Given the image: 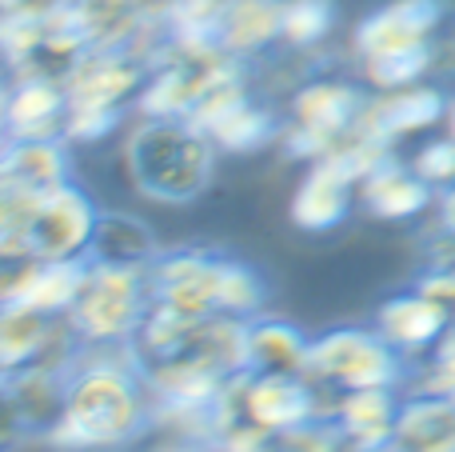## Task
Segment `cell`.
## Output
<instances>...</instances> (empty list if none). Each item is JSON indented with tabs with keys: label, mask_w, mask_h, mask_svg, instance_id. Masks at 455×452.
<instances>
[{
	"label": "cell",
	"mask_w": 455,
	"mask_h": 452,
	"mask_svg": "<svg viewBox=\"0 0 455 452\" xmlns=\"http://www.w3.org/2000/svg\"><path fill=\"white\" fill-rule=\"evenodd\" d=\"M152 392L136 365L132 344L120 349H88L68 368V397L48 445L60 452H112L148 429Z\"/></svg>",
	"instance_id": "6da1fadb"
},
{
	"label": "cell",
	"mask_w": 455,
	"mask_h": 452,
	"mask_svg": "<svg viewBox=\"0 0 455 452\" xmlns=\"http://www.w3.org/2000/svg\"><path fill=\"white\" fill-rule=\"evenodd\" d=\"M216 141L188 117H144L128 136V176L148 200L188 205L212 184Z\"/></svg>",
	"instance_id": "7a4b0ae2"
},
{
	"label": "cell",
	"mask_w": 455,
	"mask_h": 452,
	"mask_svg": "<svg viewBox=\"0 0 455 452\" xmlns=\"http://www.w3.org/2000/svg\"><path fill=\"white\" fill-rule=\"evenodd\" d=\"M443 24L440 0H392L363 16L355 28L360 69L379 93L419 85L435 61V32Z\"/></svg>",
	"instance_id": "3957f363"
},
{
	"label": "cell",
	"mask_w": 455,
	"mask_h": 452,
	"mask_svg": "<svg viewBox=\"0 0 455 452\" xmlns=\"http://www.w3.org/2000/svg\"><path fill=\"white\" fill-rule=\"evenodd\" d=\"M148 312V269L88 261L84 285L68 320L88 349H120L132 344Z\"/></svg>",
	"instance_id": "277c9868"
},
{
	"label": "cell",
	"mask_w": 455,
	"mask_h": 452,
	"mask_svg": "<svg viewBox=\"0 0 455 452\" xmlns=\"http://www.w3.org/2000/svg\"><path fill=\"white\" fill-rule=\"evenodd\" d=\"M320 389L360 392L395 389L403 381V352L379 336V328H331L312 341V368Z\"/></svg>",
	"instance_id": "5b68a950"
},
{
	"label": "cell",
	"mask_w": 455,
	"mask_h": 452,
	"mask_svg": "<svg viewBox=\"0 0 455 452\" xmlns=\"http://www.w3.org/2000/svg\"><path fill=\"white\" fill-rule=\"evenodd\" d=\"M368 96L347 80H312L291 96L288 125H283V149L291 157L320 160L360 128Z\"/></svg>",
	"instance_id": "8992f818"
},
{
	"label": "cell",
	"mask_w": 455,
	"mask_h": 452,
	"mask_svg": "<svg viewBox=\"0 0 455 452\" xmlns=\"http://www.w3.org/2000/svg\"><path fill=\"white\" fill-rule=\"evenodd\" d=\"M320 384L312 376H272V373H240L224 392L220 424L224 421H251L264 432H288L296 424L320 416Z\"/></svg>",
	"instance_id": "52a82bcc"
},
{
	"label": "cell",
	"mask_w": 455,
	"mask_h": 452,
	"mask_svg": "<svg viewBox=\"0 0 455 452\" xmlns=\"http://www.w3.org/2000/svg\"><path fill=\"white\" fill-rule=\"evenodd\" d=\"M100 224V208L80 184L40 192L28 221V256L40 261H88Z\"/></svg>",
	"instance_id": "ba28073f"
},
{
	"label": "cell",
	"mask_w": 455,
	"mask_h": 452,
	"mask_svg": "<svg viewBox=\"0 0 455 452\" xmlns=\"http://www.w3.org/2000/svg\"><path fill=\"white\" fill-rule=\"evenodd\" d=\"M224 256L204 253V248H176L160 253L148 269V304L164 309L184 320H204L220 312L216 304V285H220Z\"/></svg>",
	"instance_id": "9c48e42d"
},
{
	"label": "cell",
	"mask_w": 455,
	"mask_h": 452,
	"mask_svg": "<svg viewBox=\"0 0 455 452\" xmlns=\"http://www.w3.org/2000/svg\"><path fill=\"white\" fill-rule=\"evenodd\" d=\"M144 85V64L128 48H88L64 80L72 109H124Z\"/></svg>",
	"instance_id": "30bf717a"
},
{
	"label": "cell",
	"mask_w": 455,
	"mask_h": 452,
	"mask_svg": "<svg viewBox=\"0 0 455 452\" xmlns=\"http://www.w3.org/2000/svg\"><path fill=\"white\" fill-rule=\"evenodd\" d=\"M440 120H448V96L432 85H408V88L368 96L360 117V133L392 149L400 136L424 133V128L440 125Z\"/></svg>",
	"instance_id": "8fae6325"
},
{
	"label": "cell",
	"mask_w": 455,
	"mask_h": 452,
	"mask_svg": "<svg viewBox=\"0 0 455 452\" xmlns=\"http://www.w3.org/2000/svg\"><path fill=\"white\" fill-rule=\"evenodd\" d=\"M68 88L60 80H12L4 101V141H68Z\"/></svg>",
	"instance_id": "7c38bea8"
},
{
	"label": "cell",
	"mask_w": 455,
	"mask_h": 452,
	"mask_svg": "<svg viewBox=\"0 0 455 452\" xmlns=\"http://www.w3.org/2000/svg\"><path fill=\"white\" fill-rule=\"evenodd\" d=\"M68 397V373L60 368H20L4 373V421H8V445L16 432H48L56 429Z\"/></svg>",
	"instance_id": "4fadbf2b"
},
{
	"label": "cell",
	"mask_w": 455,
	"mask_h": 452,
	"mask_svg": "<svg viewBox=\"0 0 455 452\" xmlns=\"http://www.w3.org/2000/svg\"><path fill=\"white\" fill-rule=\"evenodd\" d=\"M395 389L339 392L331 421L344 432V452H395V421H400Z\"/></svg>",
	"instance_id": "5bb4252c"
},
{
	"label": "cell",
	"mask_w": 455,
	"mask_h": 452,
	"mask_svg": "<svg viewBox=\"0 0 455 452\" xmlns=\"http://www.w3.org/2000/svg\"><path fill=\"white\" fill-rule=\"evenodd\" d=\"M352 189H360V184L331 157L312 160L307 176L299 181L296 197H291V224L304 232H331L336 224H344L347 208H352Z\"/></svg>",
	"instance_id": "9a60e30c"
},
{
	"label": "cell",
	"mask_w": 455,
	"mask_h": 452,
	"mask_svg": "<svg viewBox=\"0 0 455 452\" xmlns=\"http://www.w3.org/2000/svg\"><path fill=\"white\" fill-rule=\"evenodd\" d=\"M376 328L392 349H400L403 357H416V352H427L443 341V333L451 328V320L440 304H432L416 288V293H400V296H392V301L379 304Z\"/></svg>",
	"instance_id": "2e32d148"
},
{
	"label": "cell",
	"mask_w": 455,
	"mask_h": 452,
	"mask_svg": "<svg viewBox=\"0 0 455 452\" xmlns=\"http://www.w3.org/2000/svg\"><path fill=\"white\" fill-rule=\"evenodd\" d=\"M360 200L371 216L379 221H411L419 216L427 205L435 200V189L416 173L411 165H400V160H379L368 176L360 181Z\"/></svg>",
	"instance_id": "e0dca14e"
},
{
	"label": "cell",
	"mask_w": 455,
	"mask_h": 452,
	"mask_svg": "<svg viewBox=\"0 0 455 452\" xmlns=\"http://www.w3.org/2000/svg\"><path fill=\"white\" fill-rule=\"evenodd\" d=\"M312 368V336L280 317L248 320V373L307 376Z\"/></svg>",
	"instance_id": "ac0fdd59"
},
{
	"label": "cell",
	"mask_w": 455,
	"mask_h": 452,
	"mask_svg": "<svg viewBox=\"0 0 455 452\" xmlns=\"http://www.w3.org/2000/svg\"><path fill=\"white\" fill-rule=\"evenodd\" d=\"M68 184V149L64 141H4L0 189L48 192Z\"/></svg>",
	"instance_id": "d6986e66"
},
{
	"label": "cell",
	"mask_w": 455,
	"mask_h": 452,
	"mask_svg": "<svg viewBox=\"0 0 455 452\" xmlns=\"http://www.w3.org/2000/svg\"><path fill=\"white\" fill-rule=\"evenodd\" d=\"M395 452H455V400L435 392L403 400L395 421Z\"/></svg>",
	"instance_id": "ffe728a7"
},
{
	"label": "cell",
	"mask_w": 455,
	"mask_h": 452,
	"mask_svg": "<svg viewBox=\"0 0 455 452\" xmlns=\"http://www.w3.org/2000/svg\"><path fill=\"white\" fill-rule=\"evenodd\" d=\"M156 256H160V245L144 221L124 216V213H100L88 261L120 264V269H152Z\"/></svg>",
	"instance_id": "44dd1931"
},
{
	"label": "cell",
	"mask_w": 455,
	"mask_h": 452,
	"mask_svg": "<svg viewBox=\"0 0 455 452\" xmlns=\"http://www.w3.org/2000/svg\"><path fill=\"white\" fill-rule=\"evenodd\" d=\"M283 0H228L220 20V44L232 56L264 52L272 40H280Z\"/></svg>",
	"instance_id": "7402d4cb"
},
{
	"label": "cell",
	"mask_w": 455,
	"mask_h": 452,
	"mask_svg": "<svg viewBox=\"0 0 455 452\" xmlns=\"http://www.w3.org/2000/svg\"><path fill=\"white\" fill-rule=\"evenodd\" d=\"M264 301H267V288H264V280H259V272L232 261V256H224L220 285H216V304H220V312L251 320V317H259Z\"/></svg>",
	"instance_id": "603a6c76"
},
{
	"label": "cell",
	"mask_w": 455,
	"mask_h": 452,
	"mask_svg": "<svg viewBox=\"0 0 455 452\" xmlns=\"http://www.w3.org/2000/svg\"><path fill=\"white\" fill-rule=\"evenodd\" d=\"M336 24V4L331 0H283L280 12V40L288 48H312Z\"/></svg>",
	"instance_id": "cb8c5ba5"
},
{
	"label": "cell",
	"mask_w": 455,
	"mask_h": 452,
	"mask_svg": "<svg viewBox=\"0 0 455 452\" xmlns=\"http://www.w3.org/2000/svg\"><path fill=\"white\" fill-rule=\"evenodd\" d=\"M275 452H344V432H339L336 421L312 416V421L280 432L275 437Z\"/></svg>",
	"instance_id": "d4e9b609"
},
{
	"label": "cell",
	"mask_w": 455,
	"mask_h": 452,
	"mask_svg": "<svg viewBox=\"0 0 455 452\" xmlns=\"http://www.w3.org/2000/svg\"><path fill=\"white\" fill-rule=\"evenodd\" d=\"M411 168H416L419 176H424L427 184H432L435 192L451 189L455 184V136H435V141H427L424 149L416 152V157L408 160Z\"/></svg>",
	"instance_id": "484cf974"
},
{
	"label": "cell",
	"mask_w": 455,
	"mask_h": 452,
	"mask_svg": "<svg viewBox=\"0 0 455 452\" xmlns=\"http://www.w3.org/2000/svg\"><path fill=\"white\" fill-rule=\"evenodd\" d=\"M216 432V452H275V432L256 429L251 421L235 416V421H224Z\"/></svg>",
	"instance_id": "4316f807"
},
{
	"label": "cell",
	"mask_w": 455,
	"mask_h": 452,
	"mask_svg": "<svg viewBox=\"0 0 455 452\" xmlns=\"http://www.w3.org/2000/svg\"><path fill=\"white\" fill-rule=\"evenodd\" d=\"M424 392H435V397H451L455 400V325L432 349V365H427Z\"/></svg>",
	"instance_id": "83f0119b"
},
{
	"label": "cell",
	"mask_w": 455,
	"mask_h": 452,
	"mask_svg": "<svg viewBox=\"0 0 455 452\" xmlns=\"http://www.w3.org/2000/svg\"><path fill=\"white\" fill-rule=\"evenodd\" d=\"M124 109H68V141H100L120 125Z\"/></svg>",
	"instance_id": "f1b7e54d"
},
{
	"label": "cell",
	"mask_w": 455,
	"mask_h": 452,
	"mask_svg": "<svg viewBox=\"0 0 455 452\" xmlns=\"http://www.w3.org/2000/svg\"><path fill=\"white\" fill-rule=\"evenodd\" d=\"M416 288L432 304H440V309L448 312V320L455 325V264H435V269H427Z\"/></svg>",
	"instance_id": "f546056e"
},
{
	"label": "cell",
	"mask_w": 455,
	"mask_h": 452,
	"mask_svg": "<svg viewBox=\"0 0 455 452\" xmlns=\"http://www.w3.org/2000/svg\"><path fill=\"white\" fill-rule=\"evenodd\" d=\"M435 205H440V229L448 232V237H455V184L435 197Z\"/></svg>",
	"instance_id": "4dcf8cb0"
},
{
	"label": "cell",
	"mask_w": 455,
	"mask_h": 452,
	"mask_svg": "<svg viewBox=\"0 0 455 452\" xmlns=\"http://www.w3.org/2000/svg\"><path fill=\"white\" fill-rule=\"evenodd\" d=\"M448 133L455 136V93L448 96Z\"/></svg>",
	"instance_id": "1f68e13d"
},
{
	"label": "cell",
	"mask_w": 455,
	"mask_h": 452,
	"mask_svg": "<svg viewBox=\"0 0 455 452\" xmlns=\"http://www.w3.org/2000/svg\"><path fill=\"white\" fill-rule=\"evenodd\" d=\"M160 452H200V448H192V445H168V448H160Z\"/></svg>",
	"instance_id": "d6a6232c"
}]
</instances>
